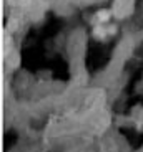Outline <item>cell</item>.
<instances>
[{"label": "cell", "instance_id": "cell-1", "mask_svg": "<svg viewBox=\"0 0 143 152\" xmlns=\"http://www.w3.org/2000/svg\"><path fill=\"white\" fill-rule=\"evenodd\" d=\"M98 18H100V22H105V20H108V18H110V12H107V10L100 12V13H98Z\"/></svg>", "mask_w": 143, "mask_h": 152}]
</instances>
